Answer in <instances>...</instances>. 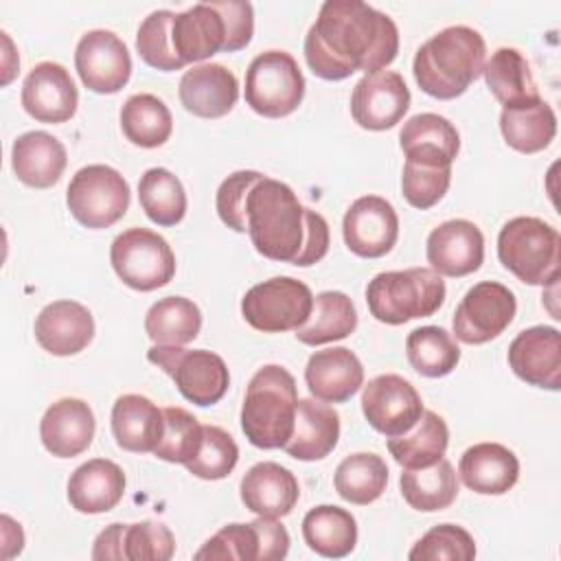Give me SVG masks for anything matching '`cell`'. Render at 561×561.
<instances>
[{
  "label": "cell",
  "instance_id": "74e56055",
  "mask_svg": "<svg viewBox=\"0 0 561 561\" xmlns=\"http://www.w3.org/2000/svg\"><path fill=\"white\" fill-rule=\"evenodd\" d=\"M399 489L410 508L434 513L454 504L458 495V478L449 460L440 458L430 467L405 469Z\"/></svg>",
  "mask_w": 561,
  "mask_h": 561
},
{
  "label": "cell",
  "instance_id": "9a60e30c",
  "mask_svg": "<svg viewBox=\"0 0 561 561\" xmlns=\"http://www.w3.org/2000/svg\"><path fill=\"white\" fill-rule=\"evenodd\" d=\"M362 412L373 430L392 438L414 427L423 414V401L405 377L386 373L364 386Z\"/></svg>",
  "mask_w": 561,
  "mask_h": 561
},
{
  "label": "cell",
  "instance_id": "f546056e",
  "mask_svg": "<svg viewBox=\"0 0 561 561\" xmlns=\"http://www.w3.org/2000/svg\"><path fill=\"white\" fill-rule=\"evenodd\" d=\"M125 493L123 469L107 458H92L79 465L68 480V502L83 515L112 511Z\"/></svg>",
  "mask_w": 561,
  "mask_h": 561
},
{
  "label": "cell",
  "instance_id": "ac0fdd59",
  "mask_svg": "<svg viewBox=\"0 0 561 561\" xmlns=\"http://www.w3.org/2000/svg\"><path fill=\"white\" fill-rule=\"evenodd\" d=\"M346 248L362 259L388 254L399 237V217L394 206L379 195L357 197L342 219Z\"/></svg>",
  "mask_w": 561,
  "mask_h": 561
},
{
  "label": "cell",
  "instance_id": "52a82bcc",
  "mask_svg": "<svg viewBox=\"0 0 561 561\" xmlns=\"http://www.w3.org/2000/svg\"><path fill=\"white\" fill-rule=\"evenodd\" d=\"M500 263L526 285H554L559 280L561 237L539 217H513L497 234Z\"/></svg>",
  "mask_w": 561,
  "mask_h": 561
},
{
  "label": "cell",
  "instance_id": "8d00e7d4",
  "mask_svg": "<svg viewBox=\"0 0 561 561\" xmlns=\"http://www.w3.org/2000/svg\"><path fill=\"white\" fill-rule=\"evenodd\" d=\"M357 329V311L344 291H320L313 298V309L302 327L296 329V340L307 346H320L348 337Z\"/></svg>",
  "mask_w": 561,
  "mask_h": 561
},
{
  "label": "cell",
  "instance_id": "30bf717a",
  "mask_svg": "<svg viewBox=\"0 0 561 561\" xmlns=\"http://www.w3.org/2000/svg\"><path fill=\"white\" fill-rule=\"evenodd\" d=\"M116 276L136 291H153L175 276V254L169 241L149 228H129L110 245Z\"/></svg>",
  "mask_w": 561,
  "mask_h": 561
},
{
  "label": "cell",
  "instance_id": "ffe728a7",
  "mask_svg": "<svg viewBox=\"0 0 561 561\" xmlns=\"http://www.w3.org/2000/svg\"><path fill=\"white\" fill-rule=\"evenodd\" d=\"M425 256L440 276L460 278L473 274L484 261V234L469 219L443 221L430 232Z\"/></svg>",
  "mask_w": 561,
  "mask_h": 561
},
{
  "label": "cell",
  "instance_id": "d590c367",
  "mask_svg": "<svg viewBox=\"0 0 561 561\" xmlns=\"http://www.w3.org/2000/svg\"><path fill=\"white\" fill-rule=\"evenodd\" d=\"M447 445V423L432 410H423L421 419L405 434L388 438V451L403 469H421L434 465L445 456Z\"/></svg>",
  "mask_w": 561,
  "mask_h": 561
},
{
  "label": "cell",
  "instance_id": "6da1fadb",
  "mask_svg": "<svg viewBox=\"0 0 561 561\" xmlns=\"http://www.w3.org/2000/svg\"><path fill=\"white\" fill-rule=\"evenodd\" d=\"M305 59L311 72L342 81L353 72L383 70L399 53L394 20L362 0H327L305 35Z\"/></svg>",
  "mask_w": 561,
  "mask_h": 561
},
{
  "label": "cell",
  "instance_id": "681fc988",
  "mask_svg": "<svg viewBox=\"0 0 561 561\" xmlns=\"http://www.w3.org/2000/svg\"><path fill=\"white\" fill-rule=\"evenodd\" d=\"M451 184V167H430L405 160L401 191L410 206L427 210L438 204Z\"/></svg>",
  "mask_w": 561,
  "mask_h": 561
},
{
  "label": "cell",
  "instance_id": "7402d4cb",
  "mask_svg": "<svg viewBox=\"0 0 561 561\" xmlns=\"http://www.w3.org/2000/svg\"><path fill=\"white\" fill-rule=\"evenodd\" d=\"M513 373L537 388H561V333L554 327L537 324L517 333L508 346Z\"/></svg>",
  "mask_w": 561,
  "mask_h": 561
},
{
  "label": "cell",
  "instance_id": "7c38bea8",
  "mask_svg": "<svg viewBox=\"0 0 561 561\" xmlns=\"http://www.w3.org/2000/svg\"><path fill=\"white\" fill-rule=\"evenodd\" d=\"M313 309L311 289L291 276H274L252 285L241 298V316L263 333H285L302 327Z\"/></svg>",
  "mask_w": 561,
  "mask_h": 561
},
{
  "label": "cell",
  "instance_id": "60d3db41",
  "mask_svg": "<svg viewBox=\"0 0 561 561\" xmlns=\"http://www.w3.org/2000/svg\"><path fill=\"white\" fill-rule=\"evenodd\" d=\"M202 329L199 307L184 296H167L153 302L145 316V331L153 344L182 346L193 342Z\"/></svg>",
  "mask_w": 561,
  "mask_h": 561
},
{
  "label": "cell",
  "instance_id": "4316f807",
  "mask_svg": "<svg viewBox=\"0 0 561 561\" xmlns=\"http://www.w3.org/2000/svg\"><path fill=\"white\" fill-rule=\"evenodd\" d=\"M239 493L243 506L254 515L280 519L296 506L300 489L296 476L287 467L265 460L245 471Z\"/></svg>",
  "mask_w": 561,
  "mask_h": 561
},
{
  "label": "cell",
  "instance_id": "4fadbf2b",
  "mask_svg": "<svg viewBox=\"0 0 561 561\" xmlns=\"http://www.w3.org/2000/svg\"><path fill=\"white\" fill-rule=\"evenodd\" d=\"M289 552V533L274 517L250 524H228L195 552V559L217 561H280Z\"/></svg>",
  "mask_w": 561,
  "mask_h": 561
},
{
  "label": "cell",
  "instance_id": "8992f818",
  "mask_svg": "<svg viewBox=\"0 0 561 561\" xmlns=\"http://www.w3.org/2000/svg\"><path fill=\"white\" fill-rule=\"evenodd\" d=\"M445 294V280L432 267H408L379 272L366 285V305L375 320L397 327L434 316L443 307Z\"/></svg>",
  "mask_w": 561,
  "mask_h": 561
},
{
  "label": "cell",
  "instance_id": "d6986e66",
  "mask_svg": "<svg viewBox=\"0 0 561 561\" xmlns=\"http://www.w3.org/2000/svg\"><path fill=\"white\" fill-rule=\"evenodd\" d=\"M175 554V537L169 526L160 522L110 524L103 528L92 546V559L118 561H169Z\"/></svg>",
  "mask_w": 561,
  "mask_h": 561
},
{
  "label": "cell",
  "instance_id": "484cf974",
  "mask_svg": "<svg viewBox=\"0 0 561 561\" xmlns=\"http://www.w3.org/2000/svg\"><path fill=\"white\" fill-rule=\"evenodd\" d=\"M309 392L324 403L348 401L364 383V366L346 346L316 351L305 366Z\"/></svg>",
  "mask_w": 561,
  "mask_h": 561
},
{
  "label": "cell",
  "instance_id": "ee69618b",
  "mask_svg": "<svg viewBox=\"0 0 561 561\" xmlns=\"http://www.w3.org/2000/svg\"><path fill=\"white\" fill-rule=\"evenodd\" d=\"M410 366L430 379L449 375L460 362V348L443 327H419L405 337Z\"/></svg>",
  "mask_w": 561,
  "mask_h": 561
},
{
  "label": "cell",
  "instance_id": "ab89813d",
  "mask_svg": "<svg viewBox=\"0 0 561 561\" xmlns=\"http://www.w3.org/2000/svg\"><path fill=\"white\" fill-rule=\"evenodd\" d=\"M121 129L125 138L142 149L160 147L173 131V116L167 103L149 92L131 94L121 107Z\"/></svg>",
  "mask_w": 561,
  "mask_h": 561
},
{
  "label": "cell",
  "instance_id": "bcb514c9",
  "mask_svg": "<svg viewBox=\"0 0 561 561\" xmlns=\"http://www.w3.org/2000/svg\"><path fill=\"white\" fill-rule=\"evenodd\" d=\"M175 13L169 9H158L151 11L138 26L136 33V50L140 59L162 72L171 70H182L184 64L173 50V39H171V22Z\"/></svg>",
  "mask_w": 561,
  "mask_h": 561
},
{
  "label": "cell",
  "instance_id": "c3c4849f",
  "mask_svg": "<svg viewBox=\"0 0 561 561\" xmlns=\"http://www.w3.org/2000/svg\"><path fill=\"white\" fill-rule=\"evenodd\" d=\"M476 557V541L462 526L438 524L430 528L408 552L412 561H471Z\"/></svg>",
  "mask_w": 561,
  "mask_h": 561
},
{
  "label": "cell",
  "instance_id": "277c9868",
  "mask_svg": "<svg viewBox=\"0 0 561 561\" xmlns=\"http://www.w3.org/2000/svg\"><path fill=\"white\" fill-rule=\"evenodd\" d=\"M245 228L261 256L294 265L307 237V208L291 186L263 175L248 193Z\"/></svg>",
  "mask_w": 561,
  "mask_h": 561
},
{
  "label": "cell",
  "instance_id": "ba28073f",
  "mask_svg": "<svg viewBox=\"0 0 561 561\" xmlns=\"http://www.w3.org/2000/svg\"><path fill=\"white\" fill-rule=\"evenodd\" d=\"M147 359L173 379L175 388L186 401L199 408L217 403L230 386V373L226 362L217 353L206 348L153 344L147 351Z\"/></svg>",
  "mask_w": 561,
  "mask_h": 561
},
{
  "label": "cell",
  "instance_id": "5bb4252c",
  "mask_svg": "<svg viewBox=\"0 0 561 561\" xmlns=\"http://www.w3.org/2000/svg\"><path fill=\"white\" fill-rule=\"evenodd\" d=\"M517 311L515 294L495 280L476 283L458 302L451 327L465 344H486L502 335Z\"/></svg>",
  "mask_w": 561,
  "mask_h": 561
},
{
  "label": "cell",
  "instance_id": "4dcf8cb0",
  "mask_svg": "<svg viewBox=\"0 0 561 561\" xmlns=\"http://www.w3.org/2000/svg\"><path fill=\"white\" fill-rule=\"evenodd\" d=\"M340 438V414L320 403V399H298L294 432L285 443V451L302 462L327 458Z\"/></svg>",
  "mask_w": 561,
  "mask_h": 561
},
{
  "label": "cell",
  "instance_id": "e575fe53",
  "mask_svg": "<svg viewBox=\"0 0 561 561\" xmlns=\"http://www.w3.org/2000/svg\"><path fill=\"white\" fill-rule=\"evenodd\" d=\"M305 543L320 557L342 559L355 550L357 522L351 511L335 504H320L302 517Z\"/></svg>",
  "mask_w": 561,
  "mask_h": 561
},
{
  "label": "cell",
  "instance_id": "7a4b0ae2",
  "mask_svg": "<svg viewBox=\"0 0 561 561\" xmlns=\"http://www.w3.org/2000/svg\"><path fill=\"white\" fill-rule=\"evenodd\" d=\"M486 61L484 37L465 24L447 26L423 42L414 55L416 85L440 101L456 99L482 75Z\"/></svg>",
  "mask_w": 561,
  "mask_h": 561
},
{
  "label": "cell",
  "instance_id": "7bdbcfd3",
  "mask_svg": "<svg viewBox=\"0 0 561 561\" xmlns=\"http://www.w3.org/2000/svg\"><path fill=\"white\" fill-rule=\"evenodd\" d=\"M138 202L158 226H175L186 215V191L164 167L147 169L138 182Z\"/></svg>",
  "mask_w": 561,
  "mask_h": 561
},
{
  "label": "cell",
  "instance_id": "f907efd6",
  "mask_svg": "<svg viewBox=\"0 0 561 561\" xmlns=\"http://www.w3.org/2000/svg\"><path fill=\"white\" fill-rule=\"evenodd\" d=\"M261 178H263V173L243 169V171L230 173L217 188V195H215L217 215L234 232H248V228H245V202H248L250 188Z\"/></svg>",
  "mask_w": 561,
  "mask_h": 561
},
{
  "label": "cell",
  "instance_id": "3957f363",
  "mask_svg": "<svg viewBox=\"0 0 561 561\" xmlns=\"http://www.w3.org/2000/svg\"><path fill=\"white\" fill-rule=\"evenodd\" d=\"M254 35V11L245 0L197 2L171 22L173 50L180 61L195 64L215 53H234L250 44Z\"/></svg>",
  "mask_w": 561,
  "mask_h": 561
},
{
  "label": "cell",
  "instance_id": "f35d334b",
  "mask_svg": "<svg viewBox=\"0 0 561 561\" xmlns=\"http://www.w3.org/2000/svg\"><path fill=\"white\" fill-rule=\"evenodd\" d=\"M500 131L515 151L537 153L554 140L557 116L543 99L522 107H502Z\"/></svg>",
  "mask_w": 561,
  "mask_h": 561
},
{
  "label": "cell",
  "instance_id": "44dd1931",
  "mask_svg": "<svg viewBox=\"0 0 561 561\" xmlns=\"http://www.w3.org/2000/svg\"><path fill=\"white\" fill-rule=\"evenodd\" d=\"M79 92L70 72L57 61H39L22 83V107L39 123H66L75 116Z\"/></svg>",
  "mask_w": 561,
  "mask_h": 561
},
{
  "label": "cell",
  "instance_id": "9c48e42d",
  "mask_svg": "<svg viewBox=\"0 0 561 561\" xmlns=\"http://www.w3.org/2000/svg\"><path fill=\"white\" fill-rule=\"evenodd\" d=\"M305 96V77L298 61L285 50L256 55L245 70V103L265 118H283L298 110Z\"/></svg>",
  "mask_w": 561,
  "mask_h": 561
},
{
  "label": "cell",
  "instance_id": "1f68e13d",
  "mask_svg": "<svg viewBox=\"0 0 561 561\" xmlns=\"http://www.w3.org/2000/svg\"><path fill=\"white\" fill-rule=\"evenodd\" d=\"M66 164V147L48 131H26L13 140L11 167L26 186L50 188L64 175Z\"/></svg>",
  "mask_w": 561,
  "mask_h": 561
},
{
  "label": "cell",
  "instance_id": "f1b7e54d",
  "mask_svg": "<svg viewBox=\"0 0 561 561\" xmlns=\"http://www.w3.org/2000/svg\"><path fill=\"white\" fill-rule=\"evenodd\" d=\"M458 476L473 493L504 495L519 478V460L500 443H476L460 456Z\"/></svg>",
  "mask_w": 561,
  "mask_h": 561
},
{
  "label": "cell",
  "instance_id": "836d02e7",
  "mask_svg": "<svg viewBox=\"0 0 561 561\" xmlns=\"http://www.w3.org/2000/svg\"><path fill=\"white\" fill-rule=\"evenodd\" d=\"M486 88L504 107H522L539 101V90L528 59L517 50L497 48L482 68Z\"/></svg>",
  "mask_w": 561,
  "mask_h": 561
},
{
  "label": "cell",
  "instance_id": "e0dca14e",
  "mask_svg": "<svg viewBox=\"0 0 561 561\" xmlns=\"http://www.w3.org/2000/svg\"><path fill=\"white\" fill-rule=\"evenodd\" d=\"M410 110V90L394 70L364 75L351 94V116L368 131L394 127Z\"/></svg>",
  "mask_w": 561,
  "mask_h": 561
},
{
  "label": "cell",
  "instance_id": "2e32d148",
  "mask_svg": "<svg viewBox=\"0 0 561 561\" xmlns=\"http://www.w3.org/2000/svg\"><path fill=\"white\" fill-rule=\"evenodd\" d=\"M75 68L88 90L116 94L131 77V55L116 33L92 28L77 42Z\"/></svg>",
  "mask_w": 561,
  "mask_h": 561
},
{
  "label": "cell",
  "instance_id": "d6a6232c",
  "mask_svg": "<svg viewBox=\"0 0 561 561\" xmlns=\"http://www.w3.org/2000/svg\"><path fill=\"white\" fill-rule=\"evenodd\" d=\"M110 421L116 445L131 454L153 451L164 430L162 410L142 394H121L112 405Z\"/></svg>",
  "mask_w": 561,
  "mask_h": 561
},
{
  "label": "cell",
  "instance_id": "8fae6325",
  "mask_svg": "<svg viewBox=\"0 0 561 561\" xmlns=\"http://www.w3.org/2000/svg\"><path fill=\"white\" fill-rule=\"evenodd\" d=\"M66 204L81 226L90 230L110 228L129 208V184L114 167L88 164L72 175Z\"/></svg>",
  "mask_w": 561,
  "mask_h": 561
},
{
  "label": "cell",
  "instance_id": "5b68a950",
  "mask_svg": "<svg viewBox=\"0 0 561 561\" xmlns=\"http://www.w3.org/2000/svg\"><path fill=\"white\" fill-rule=\"evenodd\" d=\"M296 405L294 375L278 364L259 368L248 381L241 405V430L245 438L259 449L285 447L294 432Z\"/></svg>",
  "mask_w": 561,
  "mask_h": 561
},
{
  "label": "cell",
  "instance_id": "f6af8a7d",
  "mask_svg": "<svg viewBox=\"0 0 561 561\" xmlns=\"http://www.w3.org/2000/svg\"><path fill=\"white\" fill-rule=\"evenodd\" d=\"M164 430L158 447L153 449L156 458L167 462L186 465L191 462L204 438V425L184 408H164Z\"/></svg>",
  "mask_w": 561,
  "mask_h": 561
},
{
  "label": "cell",
  "instance_id": "83f0119b",
  "mask_svg": "<svg viewBox=\"0 0 561 561\" xmlns=\"http://www.w3.org/2000/svg\"><path fill=\"white\" fill-rule=\"evenodd\" d=\"M399 145L410 162L451 167L460 151V134L445 116L421 112L403 123Z\"/></svg>",
  "mask_w": 561,
  "mask_h": 561
},
{
  "label": "cell",
  "instance_id": "cb8c5ba5",
  "mask_svg": "<svg viewBox=\"0 0 561 561\" xmlns=\"http://www.w3.org/2000/svg\"><path fill=\"white\" fill-rule=\"evenodd\" d=\"M94 430L96 421L92 408L75 397H64L48 405L39 421L42 445L57 458H75L83 454L92 445Z\"/></svg>",
  "mask_w": 561,
  "mask_h": 561
},
{
  "label": "cell",
  "instance_id": "d4e9b609",
  "mask_svg": "<svg viewBox=\"0 0 561 561\" xmlns=\"http://www.w3.org/2000/svg\"><path fill=\"white\" fill-rule=\"evenodd\" d=\"M178 96L193 116L221 118L239 99V81L221 64H199L182 75Z\"/></svg>",
  "mask_w": 561,
  "mask_h": 561
},
{
  "label": "cell",
  "instance_id": "7dc6e473",
  "mask_svg": "<svg viewBox=\"0 0 561 561\" xmlns=\"http://www.w3.org/2000/svg\"><path fill=\"white\" fill-rule=\"evenodd\" d=\"M239 460V447L234 438L217 427V425H204V438L197 456L186 462L184 467L188 473L202 480H221L232 473Z\"/></svg>",
  "mask_w": 561,
  "mask_h": 561
},
{
  "label": "cell",
  "instance_id": "816d5d0a",
  "mask_svg": "<svg viewBox=\"0 0 561 561\" xmlns=\"http://www.w3.org/2000/svg\"><path fill=\"white\" fill-rule=\"evenodd\" d=\"M329 241H331V237H329L327 219L320 213L307 208V237H305V245H302L298 259L294 261V265L307 267V265L322 261L324 254L329 252Z\"/></svg>",
  "mask_w": 561,
  "mask_h": 561
},
{
  "label": "cell",
  "instance_id": "603a6c76",
  "mask_svg": "<svg viewBox=\"0 0 561 561\" xmlns=\"http://www.w3.org/2000/svg\"><path fill=\"white\" fill-rule=\"evenodd\" d=\"M37 344L57 357L81 353L94 337V318L77 300H53L35 318Z\"/></svg>",
  "mask_w": 561,
  "mask_h": 561
},
{
  "label": "cell",
  "instance_id": "b9f144b4",
  "mask_svg": "<svg viewBox=\"0 0 561 561\" xmlns=\"http://www.w3.org/2000/svg\"><path fill=\"white\" fill-rule=\"evenodd\" d=\"M335 491L342 500L366 506L381 497L388 484V465L373 451H357L346 456L333 476Z\"/></svg>",
  "mask_w": 561,
  "mask_h": 561
}]
</instances>
